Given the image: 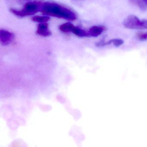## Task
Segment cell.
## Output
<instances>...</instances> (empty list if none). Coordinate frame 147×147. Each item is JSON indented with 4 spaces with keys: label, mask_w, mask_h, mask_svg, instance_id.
I'll list each match as a JSON object with an SVG mask.
<instances>
[{
    "label": "cell",
    "mask_w": 147,
    "mask_h": 147,
    "mask_svg": "<svg viewBox=\"0 0 147 147\" xmlns=\"http://www.w3.org/2000/svg\"><path fill=\"white\" fill-rule=\"evenodd\" d=\"M40 11L42 14L48 16L74 20L77 18L76 13L71 9L53 2L42 3Z\"/></svg>",
    "instance_id": "1"
},
{
    "label": "cell",
    "mask_w": 147,
    "mask_h": 147,
    "mask_svg": "<svg viewBox=\"0 0 147 147\" xmlns=\"http://www.w3.org/2000/svg\"><path fill=\"white\" fill-rule=\"evenodd\" d=\"M42 3L40 2H28L25 5L24 8L21 10H16L14 8H10V12L14 15L19 17H26L33 15L40 11Z\"/></svg>",
    "instance_id": "2"
},
{
    "label": "cell",
    "mask_w": 147,
    "mask_h": 147,
    "mask_svg": "<svg viewBox=\"0 0 147 147\" xmlns=\"http://www.w3.org/2000/svg\"><path fill=\"white\" fill-rule=\"evenodd\" d=\"M123 25L125 28L129 29H144V20H140L134 15L128 16L123 22Z\"/></svg>",
    "instance_id": "3"
},
{
    "label": "cell",
    "mask_w": 147,
    "mask_h": 147,
    "mask_svg": "<svg viewBox=\"0 0 147 147\" xmlns=\"http://www.w3.org/2000/svg\"><path fill=\"white\" fill-rule=\"evenodd\" d=\"M14 34L13 32L4 29L0 30V42L3 46L9 45L13 41Z\"/></svg>",
    "instance_id": "4"
},
{
    "label": "cell",
    "mask_w": 147,
    "mask_h": 147,
    "mask_svg": "<svg viewBox=\"0 0 147 147\" xmlns=\"http://www.w3.org/2000/svg\"><path fill=\"white\" fill-rule=\"evenodd\" d=\"M36 33L38 35L43 37L51 36V32L49 28V24L46 23H41L38 26Z\"/></svg>",
    "instance_id": "5"
},
{
    "label": "cell",
    "mask_w": 147,
    "mask_h": 147,
    "mask_svg": "<svg viewBox=\"0 0 147 147\" xmlns=\"http://www.w3.org/2000/svg\"><path fill=\"white\" fill-rule=\"evenodd\" d=\"M106 30V28L104 26H93L88 31V37H97L100 35L103 31Z\"/></svg>",
    "instance_id": "6"
},
{
    "label": "cell",
    "mask_w": 147,
    "mask_h": 147,
    "mask_svg": "<svg viewBox=\"0 0 147 147\" xmlns=\"http://www.w3.org/2000/svg\"><path fill=\"white\" fill-rule=\"evenodd\" d=\"M75 27V26L73 24L68 22L60 25L59 26V29L62 32L67 33L72 32Z\"/></svg>",
    "instance_id": "7"
},
{
    "label": "cell",
    "mask_w": 147,
    "mask_h": 147,
    "mask_svg": "<svg viewBox=\"0 0 147 147\" xmlns=\"http://www.w3.org/2000/svg\"><path fill=\"white\" fill-rule=\"evenodd\" d=\"M133 4L136 5L142 11L147 10V0H131Z\"/></svg>",
    "instance_id": "8"
},
{
    "label": "cell",
    "mask_w": 147,
    "mask_h": 147,
    "mask_svg": "<svg viewBox=\"0 0 147 147\" xmlns=\"http://www.w3.org/2000/svg\"><path fill=\"white\" fill-rule=\"evenodd\" d=\"M73 33L79 37H88V32L84 30L79 27H76L74 28L73 32Z\"/></svg>",
    "instance_id": "9"
},
{
    "label": "cell",
    "mask_w": 147,
    "mask_h": 147,
    "mask_svg": "<svg viewBox=\"0 0 147 147\" xmlns=\"http://www.w3.org/2000/svg\"><path fill=\"white\" fill-rule=\"evenodd\" d=\"M50 20V18L48 16H36L32 17V21L40 23H46V22L49 21Z\"/></svg>",
    "instance_id": "10"
},
{
    "label": "cell",
    "mask_w": 147,
    "mask_h": 147,
    "mask_svg": "<svg viewBox=\"0 0 147 147\" xmlns=\"http://www.w3.org/2000/svg\"><path fill=\"white\" fill-rule=\"evenodd\" d=\"M136 37L139 41H146L147 40V32H138L137 33Z\"/></svg>",
    "instance_id": "11"
},
{
    "label": "cell",
    "mask_w": 147,
    "mask_h": 147,
    "mask_svg": "<svg viewBox=\"0 0 147 147\" xmlns=\"http://www.w3.org/2000/svg\"><path fill=\"white\" fill-rule=\"evenodd\" d=\"M111 44V40H110V41H108V42H105V38H103L101 41L96 43L95 45L98 47H101L106 46V45H110Z\"/></svg>",
    "instance_id": "12"
},
{
    "label": "cell",
    "mask_w": 147,
    "mask_h": 147,
    "mask_svg": "<svg viewBox=\"0 0 147 147\" xmlns=\"http://www.w3.org/2000/svg\"><path fill=\"white\" fill-rule=\"evenodd\" d=\"M111 41L112 44H113L115 47H117L121 46L124 43V41L121 39H111Z\"/></svg>",
    "instance_id": "13"
},
{
    "label": "cell",
    "mask_w": 147,
    "mask_h": 147,
    "mask_svg": "<svg viewBox=\"0 0 147 147\" xmlns=\"http://www.w3.org/2000/svg\"><path fill=\"white\" fill-rule=\"evenodd\" d=\"M15 1H18V2H25V1H26V2H27V1H28V2H30V1H32V0H15Z\"/></svg>",
    "instance_id": "14"
}]
</instances>
